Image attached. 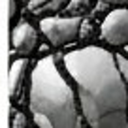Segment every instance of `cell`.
Returning <instances> with one entry per match:
<instances>
[{"label":"cell","instance_id":"1","mask_svg":"<svg viewBox=\"0 0 128 128\" xmlns=\"http://www.w3.org/2000/svg\"><path fill=\"white\" fill-rule=\"evenodd\" d=\"M87 128H128V58L102 45L62 56Z\"/></svg>","mask_w":128,"mask_h":128},{"label":"cell","instance_id":"2","mask_svg":"<svg viewBox=\"0 0 128 128\" xmlns=\"http://www.w3.org/2000/svg\"><path fill=\"white\" fill-rule=\"evenodd\" d=\"M28 109L38 128H87L74 85L55 56H42L30 72Z\"/></svg>","mask_w":128,"mask_h":128},{"label":"cell","instance_id":"3","mask_svg":"<svg viewBox=\"0 0 128 128\" xmlns=\"http://www.w3.org/2000/svg\"><path fill=\"white\" fill-rule=\"evenodd\" d=\"M83 17H72V15H49L40 19V32L47 40L51 47H66L79 40V30Z\"/></svg>","mask_w":128,"mask_h":128},{"label":"cell","instance_id":"4","mask_svg":"<svg viewBox=\"0 0 128 128\" xmlns=\"http://www.w3.org/2000/svg\"><path fill=\"white\" fill-rule=\"evenodd\" d=\"M100 40L106 45L122 49L128 45V8H115L100 24Z\"/></svg>","mask_w":128,"mask_h":128},{"label":"cell","instance_id":"5","mask_svg":"<svg viewBox=\"0 0 128 128\" xmlns=\"http://www.w3.org/2000/svg\"><path fill=\"white\" fill-rule=\"evenodd\" d=\"M40 44V36L34 24L28 21H19L12 30V53L17 58H28L34 55Z\"/></svg>","mask_w":128,"mask_h":128},{"label":"cell","instance_id":"6","mask_svg":"<svg viewBox=\"0 0 128 128\" xmlns=\"http://www.w3.org/2000/svg\"><path fill=\"white\" fill-rule=\"evenodd\" d=\"M28 58H15L10 66V98L17 100V96L21 94L24 87V81H26V74H28Z\"/></svg>","mask_w":128,"mask_h":128},{"label":"cell","instance_id":"7","mask_svg":"<svg viewBox=\"0 0 128 128\" xmlns=\"http://www.w3.org/2000/svg\"><path fill=\"white\" fill-rule=\"evenodd\" d=\"M68 4V0H28L26 8L32 15L36 17H49V15H56L58 12H62Z\"/></svg>","mask_w":128,"mask_h":128},{"label":"cell","instance_id":"8","mask_svg":"<svg viewBox=\"0 0 128 128\" xmlns=\"http://www.w3.org/2000/svg\"><path fill=\"white\" fill-rule=\"evenodd\" d=\"M90 8V0H68L64 12L72 17H83Z\"/></svg>","mask_w":128,"mask_h":128},{"label":"cell","instance_id":"9","mask_svg":"<svg viewBox=\"0 0 128 128\" xmlns=\"http://www.w3.org/2000/svg\"><path fill=\"white\" fill-rule=\"evenodd\" d=\"M12 128H26V117L24 113H13V120H12Z\"/></svg>","mask_w":128,"mask_h":128},{"label":"cell","instance_id":"10","mask_svg":"<svg viewBox=\"0 0 128 128\" xmlns=\"http://www.w3.org/2000/svg\"><path fill=\"white\" fill-rule=\"evenodd\" d=\"M104 6H115V8H128V0H98Z\"/></svg>","mask_w":128,"mask_h":128},{"label":"cell","instance_id":"11","mask_svg":"<svg viewBox=\"0 0 128 128\" xmlns=\"http://www.w3.org/2000/svg\"><path fill=\"white\" fill-rule=\"evenodd\" d=\"M17 13H19V8H17V0H10V19H15Z\"/></svg>","mask_w":128,"mask_h":128},{"label":"cell","instance_id":"12","mask_svg":"<svg viewBox=\"0 0 128 128\" xmlns=\"http://www.w3.org/2000/svg\"><path fill=\"white\" fill-rule=\"evenodd\" d=\"M122 49H124V56L128 58V45H126V47H122Z\"/></svg>","mask_w":128,"mask_h":128},{"label":"cell","instance_id":"13","mask_svg":"<svg viewBox=\"0 0 128 128\" xmlns=\"http://www.w3.org/2000/svg\"><path fill=\"white\" fill-rule=\"evenodd\" d=\"M23 2H28V0H23Z\"/></svg>","mask_w":128,"mask_h":128}]
</instances>
